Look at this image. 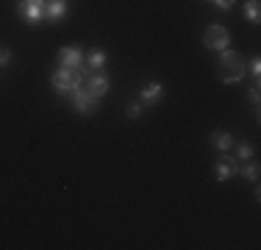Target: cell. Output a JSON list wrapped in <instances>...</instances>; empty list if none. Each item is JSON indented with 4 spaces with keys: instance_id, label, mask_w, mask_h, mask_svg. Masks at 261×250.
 <instances>
[{
    "instance_id": "obj_7",
    "label": "cell",
    "mask_w": 261,
    "mask_h": 250,
    "mask_svg": "<svg viewBox=\"0 0 261 250\" xmlns=\"http://www.w3.org/2000/svg\"><path fill=\"white\" fill-rule=\"evenodd\" d=\"M84 86H86V92H89L92 97L100 100L106 92H109V86H111V84H109V78H106L103 72H95V75H89V78L84 81Z\"/></svg>"
},
{
    "instance_id": "obj_12",
    "label": "cell",
    "mask_w": 261,
    "mask_h": 250,
    "mask_svg": "<svg viewBox=\"0 0 261 250\" xmlns=\"http://www.w3.org/2000/svg\"><path fill=\"white\" fill-rule=\"evenodd\" d=\"M245 17L250 22H258V17H261V3L258 0H247L245 3Z\"/></svg>"
},
{
    "instance_id": "obj_18",
    "label": "cell",
    "mask_w": 261,
    "mask_h": 250,
    "mask_svg": "<svg viewBox=\"0 0 261 250\" xmlns=\"http://www.w3.org/2000/svg\"><path fill=\"white\" fill-rule=\"evenodd\" d=\"M258 89H261V86H258V81H256V84H253V89L247 92V97H250L253 106H258V100H261V92H258Z\"/></svg>"
},
{
    "instance_id": "obj_3",
    "label": "cell",
    "mask_w": 261,
    "mask_h": 250,
    "mask_svg": "<svg viewBox=\"0 0 261 250\" xmlns=\"http://www.w3.org/2000/svg\"><path fill=\"white\" fill-rule=\"evenodd\" d=\"M70 100H72V106H75V111L78 114H95L97 111V97H92L89 92H86V86L84 84H78L75 89L70 92Z\"/></svg>"
},
{
    "instance_id": "obj_19",
    "label": "cell",
    "mask_w": 261,
    "mask_h": 250,
    "mask_svg": "<svg viewBox=\"0 0 261 250\" xmlns=\"http://www.w3.org/2000/svg\"><path fill=\"white\" fill-rule=\"evenodd\" d=\"M11 61V50L9 47H0V67H6Z\"/></svg>"
},
{
    "instance_id": "obj_16",
    "label": "cell",
    "mask_w": 261,
    "mask_h": 250,
    "mask_svg": "<svg viewBox=\"0 0 261 250\" xmlns=\"http://www.w3.org/2000/svg\"><path fill=\"white\" fill-rule=\"evenodd\" d=\"M247 72H250L253 78L258 81V75H261V59H258V56H253V59H250V64H247Z\"/></svg>"
},
{
    "instance_id": "obj_10",
    "label": "cell",
    "mask_w": 261,
    "mask_h": 250,
    "mask_svg": "<svg viewBox=\"0 0 261 250\" xmlns=\"http://www.w3.org/2000/svg\"><path fill=\"white\" fill-rule=\"evenodd\" d=\"M67 14V0H45V17L47 20H61Z\"/></svg>"
},
{
    "instance_id": "obj_1",
    "label": "cell",
    "mask_w": 261,
    "mask_h": 250,
    "mask_svg": "<svg viewBox=\"0 0 261 250\" xmlns=\"http://www.w3.org/2000/svg\"><path fill=\"white\" fill-rule=\"evenodd\" d=\"M217 67H220L222 84H239L247 72V64H245V59H242V53H236L231 47L220 50V64Z\"/></svg>"
},
{
    "instance_id": "obj_4",
    "label": "cell",
    "mask_w": 261,
    "mask_h": 250,
    "mask_svg": "<svg viewBox=\"0 0 261 250\" xmlns=\"http://www.w3.org/2000/svg\"><path fill=\"white\" fill-rule=\"evenodd\" d=\"M203 45H206L208 50H225L228 45H231V34H228L222 25H208L206 34H203Z\"/></svg>"
},
{
    "instance_id": "obj_2",
    "label": "cell",
    "mask_w": 261,
    "mask_h": 250,
    "mask_svg": "<svg viewBox=\"0 0 261 250\" xmlns=\"http://www.w3.org/2000/svg\"><path fill=\"white\" fill-rule=\"evenodd\" d=\"M78 84H84V70H67V67H59V70L53 72L56 95H70Z\"/></svg>"
},
{
    "instance_id": "obj_11",
    "label": "cell",
    "mask_w": 261,
    "mask_h": 250,
    "mask_svg": "<svg viewBox=\"0 0 261 250\" xmlns=\"http://www.w3.org/2000/svg\"><path fill=\"white\" fill-rule=\"evenodd\" d=\"M84 64L89 67L92 72H100L106 67V53H103V50H89V53L84 56Z\"/></svg>"
},
{
    "instance_id": "obj_13",
    "label": "cell",
    "mask_w": 261,
    "mask_h": 250,
    "mask_svg": "<svg viewBox=\"0 0 261 250\" xmlns=\"http://www.w3.org/2000/svg\"><path fill=\"white\" fill-rule=\"evenodd\" d=\"M258 161H250V164H242L239 167V175L242 178H247V181H258Z\"/></svg>"
},
{
    "instance_id": "obj_6",
    "label": "cell",
    "mask_w": 261,
    "mask_h": 250,
    "mask_svg": "<svg viewBox=\"0 0 261 250\" xmlns=\"http://www.w3.org/2000/svg\"><path fill=\"white\" fill-rule=\"evenodd\" d=\"M59 67L67 70H84V53L78 47H61L59 50Z\"/></svg>"
},
{
    "instance_id": "obj_15",
    "label": "cell",
    "mask_w": 261,
    "mask_h": 250,
    "mask_svg": "<svg viewBox=\"0 0 261 250\" xmlns=\"http://www.w3.org/2000/svg\"><path fill=\"white\" fill-rule=\"evenodd\" d=\"M125 117L128 120H139L142 117V103H128L125 106Z\"/></svg>"
},
{
    "instance_id": "obj_9",
    "label": "cell",
    "mask_w": 261,
    "mask_h": 250,
    "mask_svg": "<svg viewBox=\"0 0 261 250\" xmlns=\"http://www.w3.org/2000/svg\"><path fill=\"white\" fill-rule=\"evenodd\" d=\"M208 142H211V147H214V150H220V153H228V150L233 147V136L228 134V131H222V128L211 131Z\"/></svg>"
},
{
    "instance_id": "obj_14",
    "label": "cell",
    "mask_w": 261,
    "mask_h": 250,
    "mask_svg": "<svg viewBox=\"0 0 261 250\" xmlns=\"http://www.w3.org/2000/svg\"><path fill=\"white\" fill-rule=\"evenodd\" d=\"M233 150H236V159H239V161L253 159V145H247V142H239V145H236Z\"/></svg>"
},
{
    "instance_id": "obj_8",
    "label": "cell",
    "mask_w": 261,
    "mask_h": 250,
    "mask_svg": "<svg viewBox=\"0 0 261 250\" xmlns=\"http://www.w3.org/2000/svg\"><path fill=\"white\" fill-rule=\"evenodd\" d=\"M139 97H142V106H156L159 100L164 97V86H161L159 81H147L139 89Z\"/></svg>"
},
{
    "instance_id": "obj_17",
    "label": "cell",
    "mask_w": 261,
    "mask_h": 250,
    "mask_svg": "<svg viewBox=\"0 0 261 250\" xmlns=\"http://www.w3.org/2000/svg\"><path fill=\"white\" fill-rule=\"evenodd\" d=\"M208 3L214 6V9H220V11H231L236 0H208Z\"/></svg>"
},
{
    "instance_id": "obj_5",
    "label": "cell",
    "mask_w": 261,
    "mask_h": 250,
    "mask_svg": "<svg viewBox=\"0 0 261 250\" xmlns=\"http://www.w3.org/2000/svg\"><path fill=\"white\" fill-rule=\"evenodd\" d=\"M17 11H20V17L31 25H36L45 17V0H20V6H17Z\"/></svg>"
}]
</instances>
